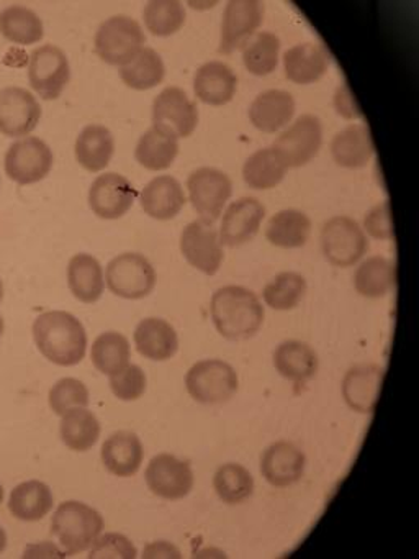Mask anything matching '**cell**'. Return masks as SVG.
<instances>
[{
	"label": "cell",
	"instance_id": "obj_50",
	"mask_svg": "<svg viewBox=\"0 0 419 559\" xmlns=\"http://www.w3.org/2000/svg\"><path fill=\"white\" fill-rule=\"evenodd\" d=\"M7 548V535L3 532L2 526H0V552H3V549Z\"/></svg>",
	"mask_w": 419,
	"mask_h": 559
},
{
	"label": "cell",
	"instance_id": "obj_3",
	"mask_svg": "<svg viewBox=\"0 0 419 559\" xmlns=\"http://www.w3.org/2000/svg\"><path fill=\"white\" fill-rule=\"evenodd\" d=\"M104 530V519L97 510L77 500H68L56 510L51 533L68 555H79L92 548Z\"/></svg>",
	"mask_w": 419,
	"mask_h": 559
},
{
	"label": "cell",
	"instance_id": "obj_29",
	"mask_svg": "<svg viewBox=\"0 0 419 559\" xmlns=\"http://www.w3.org/2000/svg\"><path fill=\"white\" fill-rule=\"evenodd\" d=\"M113 153L115 139L107 127H85L75 140V159L85 171L98 173L107 168Z\"/></svg>",
	"mask_w": 419,
	"mask_h": 559
},
{
	"label": "cell",
	"instance_id": "obj_37",
	"mask_svg": "<svg viewBox=\"0 0 419 559\" xmlns=\"http://www.w3.org/2000/svg\"><path fill=\"white\" fill-rule=\"evenodd\" d=\"M131 348L127 336L117 332L101 333L92 345V365L101 374H118L130 366Z\"/></svg>",
	"mask_w": 419,
	"mask_h": 559
},
{
	"label": "cell",
	"instance_id": "obj_32",
	"mask_svg": "<svg viewBox=\"0 0 419 559\" xmlns=\"http://www.w3.org/2000/svg\"><path fill=\"white\" fill-rule=\"evenodd\" d=\"M311 235V221L303 212L285 209L268 221L265 238L274 247L291 250L307 245Z\"/></svg>",
	"mask_w": 419,
	"mask_h": 559
},
{
	"label": "cell",
	"instance_id": "obj_34",
	"mask_svg": "<svg viewBox=\"0 0 419 559\" xmlns=\"http://www.w3.org/2000/svg\"><path fill=\"white\" fill-rule=\"evenodd\" d=\"M287 169L284 159L274 148H262L246 159L242 178L249 188L267 191L280 185Z\"/></svg>",
	"mask_w": 419,
	"mask_h": 559
},
{
	"label": "cell",
	"instance_id": "obj_38",
	"mask_svg": "<svg viewBox=\"0 0 419 559\" xmlns=\"http://www.w3.org/2000/svg\"><path fill=\"white\" fill-rule=\"evenodd\" d=\"M0 34L16 45H33L43 40L41 19L22 5H12L0 12Z\"/></svg>",
	"mask_w": 419,
	"mask_h": 559
},
{
	"label": "cell",
	"instance_id": "obj_24",
	"mask_svg": "<svg viewBox=\"0 0 419 559\" xmlns=\"http://www.w3.org/2000/svg\"><path fill=\"white\" fill-rule=\"evenodd\" d=\"M134 345L137 353L153 361H167L179 349L176 330L163 319H144L134 330Z\"/></svg>",
	"mask_w": 419,
	"mask_h": 559
},
{
	"label": "cell",
	"instance_id": "obj_5",
	"mask_svg": "<svg viewBox=\"0 0 419 559\" xmlns=\"http://www.w3.org/2000/svg\"><path fill=\"white\" fill-rule=\"evenodd\" d=\"M185 388L193 401L205 405L225 404L238 392L235 368L222 359H203L189 369Z\"/></svg>",
	"mask_w": 419,
	"mask_h": 559
},
{
	"label": "cell",
	"instance_id": "obj_18",
	"mask_svg": "<svg viewBox=\"0 0 419 559\" xmlns=\"http://www.w3.org/2000/svg\"><path fill=\"white\" fill-rule=\"evenodd\" d=\"M265 207L254 198H242L232 202L223 215L219 243L228 248L241 247L258 235Z\"/></svg>",
	"mask_w": 419,
	"mask_h": 559
},
{
	"label": "cell",
	"instance_id": "obj_46",
	"mask_svg": "<svg viewBox=\"0 0 419 559\" xmlns=\"http://www.w3.org/2000/svg\"><path fill=\"white\" fill-rule=\"evenodd\" d=\"M137 551L133 543L127 536L118 533H107L105 536H98L97 542L92 545L88 558H136Z\"/></svg>",
	"mask_w": 419,
	"mask_h": 559
},
{
	"label": "cell",
	"instance_id": "obj_23",
	"mask_svg": "<svg viewBox=\"0 0 419 559\" xmlns=\"http://www.w3.org/2000/svg\"><path fill=\"white\" fill-rule=\"evenodd\" d=\"M100 456L108 473L117 477H131L143 464V444L131 431H117L101 444Z\"/></svg>",
	"mask_w": 419,
	"mask_h": 559
},
{
	"label": "cell",
	"instance_id": "obj_43",
	"mask_svg": "<svg viewBox=\"0 0 419 559\" xmlns=\"http://www.w3.org/2000/svg\"><path fill=\"white\" fill-rule=\"evenodd\" d=\"M307 294V281L298 273H280L264 287V302L271 309L291 310L301 302Z\"/></svg>",
	"mask_w": 419,
	"mask_h": 559
},
{
	"label": "cell",
	"instance_id": "obj_25",
	"mask_svg": "<svg viewBox=\"0 0 419 559\" xmlns=\"http://www.w3.org/2000/svg\"><path fill=\"white\" fill-rule=\"evenodd\" d=\"M295 114V100L285 91L271 90L259 94L249 107V120L264 133H275L287 126Z\"/></svg>",
	"mask_w": 419,
	"mask_h": 559
},
{
	"label": "cell",
	"instance_id": "obj_48",
	"mask_svg": "<svg viewBox=\"0 0 419 559\" xmlns=\"http://www.w3.org/2000/svg\"><path fill=\"white\" fill-rule=\"evenodd\" d=\"M334 106H336L337 114L343 116L344 119H359V117H362L346 84L337 90L336 96H334Z\"/></svg>",
	"mask_w": 419,
	"mask_h": 559
},
{
	"label": "cell",
	"instance_id": "obj_16",
	"mask_svg": "<svg viewBox=\"0 0 419 559\" xmlns=\"http://www.w3.org/2000/svg\"><path fill=\"white\" fill-rule=\"evenodd\" d=\"M147 487L154 496L166 500H180L189 496L193 487V473L190 464L177 460L172 454H157L147 464Z\"/></svg>",
	"mask_w": 419,
	"mask_h": 559
},
{
	"label": "cell",
	"instance_id": "obj_33",
	"mask_svg": "<svg viewBox=\"0 0 419 559\" xmlns=\"http://www.w3.org/2000/svg\"><path fill=\"white\" fill-rule=\"evenodd\" d=\"M396 284V266L383 257L367 258L354 274L357 294L367 299L385 297Z\"/></svg>",
	"mask_w": 419,
	"mask_h": 559
},
{
	"label": "cell",
	"instance_id": "obj_17",
	"mask_svg": "<svg viewBox=\"0 0 419 559\" xmlns=\"http://www.w3.org/2000/svg\"><path fill=\"white\" fill-rule=\"evenodd\" d=\"M136 195V189L124 176L105 173L92 182L88 205L98 218L117 221L133 207Z\"/></svg>",
	"mask_w": 419,
	"mask_h": 559
},
{
	"label": "cell",
	"instance_id": "obj_13",
	"mask_svg": "<svg viewBox=\"0 0 419 559\" xmlns=\"http://www.w3.org/2000/svg\"><path fill=\"white\" fill-rule=\"evenodd\" d=\"M323 143V127L314 116H301L285 130L272 148L282 156L287 168L308 165L320 152Z\"/></svg>",
	"mask_w": 419,
	"mask_h": 559
},
{
	"label": "cell",
	"instance_id": "obj_44",
	"mask_svg": "<svg viewBox=\"0 0 419 559\" xmlns=\"http://www.w3.org/2000/svg\"><path fill=\"white\" fill-rule=\"evenodd\" d=\"M88 402L87 388L79 379H61L49 391V407L59 417L72 408H87Z\"/></svg>",
	"mask_w": 419,
	"mask_h": 559
},
{
	"label": "cell",
	"instance_id": "obj_6",
	"mask_svg": "<svg viewBox=\"0 0 419 559\" xmlns=\"http://www.w3.org/2000/svg\"><path fill=\"white\" fill-rule=\"evenodd\" d=\"M105 283L110 293L121 299H144L156 286V271L143 254H118L108 263Z\"/></svg>",
	"mask_w": 419,
	"mask_h": 559
},
{
	"label": "cell",
	"instance_id": "obj_22",
	"mask_svg": "<svg viewBox=\"0 0 419 559\" xmlns=\"http://www.w3.org/2000/svg\"><path fill=\"white\" fill-rule=\"evenodd\" d=\"M238 90V78L228 64L210 61L196 70L193 78L195 96L208 106H225L231 103Z\"/></svg>",
	"mask_w": 419,
	"mask_h": 559
},
{
	"label": "cell",
	"instance_id": "obj_27",
	"mask_svg": "<svg viewBox=\"0 0 419 559\" xmlns=\"http://www.w3.org/2000/svg\"><path fill=\"white\" fill-rule=\"evenodd\" d=\"M330 57L318 44H301L290 48L284 55L285 76L295 84L316 83L326 74Z\"/></svg>",
	"mask_w": 419,
	"mask_h": 559
},
{
	"label": "cell",
	"instance_id": "obj_39",
	"mask_svg": "<svg viewBox=\"0 0 419 559\" xmlns=\"http://www.w3.org/2000/svg\"><path fill=\"white\" fill-rule=\"evenodd\" d=\"M166 68L163 58L153 48L144 47L131 63L120 68V78L134 91H147L163 83Z\"/></svg>",
	"mask_w": 419,
	"mask_h": 559
},
{
	"label": "cell",
	"instance_id": "obj_11",
	"mask_svg": "<svg viewBox=\"0 0 419 559\" xmlns=\"http://www.w3.org/2000/svg\"><path fill=\"white\" fill-rule=\"evenodd\" d=\"M199 126V110L180 87H166L153 103V127L173 139H189Z\"/></svg>",
	"mask_w": 419,
	"mask_h": 559
},
{
	"label": "cell",
	"instance_id": "obj_28",
	"mask_svg": "<svg viewBox=\"0 0 419 559\" xmlns=\"http://www.w3.org/2000/svg\"><path fill=\"white\" fill-rule=\"evenodd\" d=\"M373 150L375 148H373L372 133L363 123L347 127L331 142V155L340 168H363L369 165Z\"/></svg>",
	"mask_w": 419,
	"mask_h": 559
},
{
	"label": "cell",
	"instance_id": "obj_12",
	"mask_svg": "<svg viewBox=\"0 0 419 559\" xmlns=\"http://www.w3.org/2000/svg\"><path fill=\"white\" fill-rule=\"evenodd\" d=\"M264 12V4L259 0H231L223 14L219 53L242 50L261 27Z\"/></svg>",
	"mask_w": 419,
	"mask_h": 559
},
{
	"label": "cell",
	"instance_id": "obj_42",
	"mask_svg": "<svg viewBox=\"0 0 419 559\" xmlns=\"http://www.w3.org/2000/svg\"><path fill=\"white\" fill-rule=\"evenodd\" d=\"M144 25L156 37H170L185 24V9L177 0H153L144 8Z\"/></svg>",
	"mask_w": 419,
	"mask_h": 559
},
{
	"label": "cell",
	"instance_id": "obj_49",
	"mask_svg": "<svg viewBox=\"0 0 419 559\" xmlns=\"http://www.w3.org/2000/svg\"><path fill=\"white\" fill-rule=\"evenodd\" d=\"M143 558H182L179 549L167 542H154L147 545L143 551Z\"/></svg>",
	"mask_w": 419,
	"mask_h": 559
},
{
	"label": "cell",
	"instance_id": "obj_21",
	"mask_svg": "<svg viewBox=\"0 0 419 559\" xmlns=\"http://www.w3.org/2000/svg\"><path fill=\"white\" fill-rule=\"evenodd\" d=\"M141 209L156 221H170L185 205V192L172 176H157L141 192Z\"/></svg>",
	"mask_w": 419,
	"mask_h": 559
},
{
	"label": "cell",
	"instance_id": "obj_19",
	"mask_svg": "<svg viewBox=\"0 0 419 559\" xmlns=\"http://www.w3.org/2000/svg\"><path fill=\"white\" fill-rule=\"evenodd\" d=\"M385 369L379 365H357L343 379V397L359 414H372L382 391Z\"/></svg>",
	"mask_w": 419,
	"mask_h": 559
},
{
	"label": "cell",
	"instance_id": "obj_14",
	"mask_svg": "<svg viewBox=\"0 0 419 559\" xmlns=\"http://www.w3.org/2000/svg\"><path fill=\"white\" fill-rule=\"evenodd\" d=\"M41 107L23 87L0 91V133L9 139H25L38 127Z\"/></svg>",
	"mask_w": 419,
	"mask_h": 559
},
{
	"label": "cell",
	"instance_id": "obj_35",
	"mask_svg": "<svg viewBox=\"0 0 419 559\" xmlns=\"http://www.w3.org/2000/svg\"><path fill=\"white\" fill-rule=\"evenodd\" d=\"M179 155V142L160 130L151 127L134 150V158L149 171H164L170 168Z\"/></svg>",
	"mask_w": 419,
	"mask_h": 559
},
{
	"label": "cell",
	"instance_id": "obj_1",
	"mask_svg": "<svg viewBox=\"0 0 419 559\" xmlns=\"http://www.w3.org/2000/svg\"><path fill=\"white\" fill-rule=\"evenodd\" d=\"M213 325L223 338L242 342L252 338L264 323V307L252 290L226 286L216 290L210 304Z\"/></svg>",
	"mask_w": 419,
	"mask_h": 559
},
{
	"label": "cell",
	"instance_id": "obj_47",
	"mask_svg": "<svg viewBox=\"0 0 419 559\" xmlns=\"http://www.w3.org/2000/svg\"><path fill=\"white\" fill-rule=\"evenodd\" d=\"M363 228L375 240H393L395 238L388 201L380 202L379 205L370 209L369 214L363 218Z\"/></svg>",
	"mask_w": 419,
	"mask_h": 559
},
{
	"label": "cell",
	"instance_id": "obj_40",
	"mask_svg": "<svg viewBox=\"0 0 419 559\" xmlns=\"http://www.w3.org/2000/svg\"><path fill=\"white\" fill-rule=\"evenodd\" d=\"M213 487L219 499L229 506L244 502L254 492V479L241 464L228 463L218 467L213 477Z\"/></svg>",
	"mask_w": 419,
	"mask_h": 559
},
{
	"label": "cell",
	"instance_id": "obj_53",
	"mask_svg": "<svg viewBox=\"0 0 419 559\" xmlns=\"http://www.w3.org/2000/svg\"><path fill=\"white\" fill-rule=\"evenodd\" d=\"M3 500V487L0 486V503H2Z\"/></svg>",
	"mask_w": 419,
	"mask_h": 559
},
{
	"label": "cell",
	"instance_id": "obj_26",
	"mask_svg": "<svg viewBox=\"0 0 419 559\" xmlns=\"http://www.w3.org/2000/svg\"><path fill=\"white\" fill-rule=\"evenodd\" d=\"M274 366L282 378L295 384H304L316 376L320 359L307 343L288 340L275 349Z\"/></svg>",
	"mask_w": 419,
	"mask_h": 559
},
{
	"label": "cell",
	"instance_id": "obj_20",
	"mask_svg": "<svg viewBox=\"0 0 419 559\" xmlns=\"http://www.w3.org/2000/svg\"><path fill=\"white\" fill-rule=\"evenodd\" d=\"M307 457L288 441L271 444L262 454L261 474L271 486L288 487L303 477Z\"/></svg>",
	"mask_w": 419,
	"mask_h": 559
},
{
	"label": "cell",
	"instance_id": "obj_36",
	"mask_svg": "<svg viewBox=\"0 0 419 559\" xmlns=\"http://www.w3.org/2000/svg\"><path fill=\"white\" fill-rule=\"evenodd\" d=\"M61 440L69 450H91L100 438V424L87 408H72L61 417Z\"/></svg>",
	"mask_w": 419,
	"mask_h": 559
},
{
	"label": "cell",
	"instance_id": "obj_30",
	"mask_svg": "<svg viewBox=\"0 0 419 559\" xmlns=\"http://www.w3.org/2000/svg\"><path fill=\"white\" fill-rule=\"evenodd\" d=\"M68 286L72 296L81 302H97L105 289L100 263L91 254L81 253L72 257L68 266Z\"/></svg>",
	"mask_w": 419,
	"mask_h": 559
},
{
	"label": "cell",
	"instance_id": "obj_41",
	"mask_svg": "<svg viewBox=\"0 0 419 559\" xmlns=\"http://www.w3.org/2000/svg\"><path fill=\"white\" fill-rule=\"evenodd\" d=\"M280 40L274 34L261 32L242 48V63L254 76H268L277 70Z\"/></svg>",
	"mask_w": 419,
	"mask_h": 559
},
{
	"label": "cell",
	"instance_id": "obj_8",
	"mask_svg": "<svg viewBox=\"0 0 419 559\" xmlns=\"http://www.w3.org/2000/svg\"><path fill=\"white\" fill-rule=\"evenodd\" d=\"M55 156L51 148L36 136L16 140L5 153L7 176L20 186L43 181L51 171Z\"/></svg>",
	"mask_w": 419,
	"mask_h": 559
},
{
	"label": "cell",
	"instance_id": "obj_10",
	"mask_svg": "<svg viewBox=\"0 0 419 559\" xmlns=\"http://www.w3.org/2000/svg\"><path fill=\"white\" fill-rule=\"evenodd\" d=\"M190 202L200 221L212 224L223 214L226 202L231 198V179L215 168H200L187 179Z\"/></svg>",
	"mask_w": 419,
	"mask_h": 559
},
{
	"label": "cell",
	"instance_id": "obj_15",
	"mask_svg": "<svg viewBox=\"0 0 419 559\" xmlns=\"http://www.w3.org/2000/svg\"><path fill=\"white\" fill-rule=\"evenodd\" d=\"M180 251L190 266L202 271L206 276H215L225 258L218 234L212 224L203 221L192 222L183 228Z\"/></svg>",
	"mask_w": 419,
	"mask_h": 559
},
{
	"label": "cell",
	"instance_id": "obj_9",
	"mask_svg": "<svg viewBox=\"0 0 419 559\" xmlns=\"http://www.w3.org/2000/svg\"><path fill=\"white\" fill-rule=\"evenodd\" d=\"M71 80V67L61 48L43 45L29 55L28 81L45 100H56Z\"/></svg>",
	"mask_w": 419,
	"mask_h": 559
},
{
	"label": "cell",
	"instance_id": "obj_4",
	"mask_svg": "<svg viewBox=\"0 0 419 559\" xmlns=\"http://www.w3.org/2000/svg\"><path fill=\"white\" fill-rule=\"evenodd\" d=\"M146 44L143 28L127 15L108 19L95 34V53L110 67L131 63Z\"/></svg>",
	"mask_w": 419,
	"mask_h": 559
},
{
	"label": "cell",
	"instance_id": "obj_2",
	"mask_svg": "<svg viewBox=\"0 0 419 559\" xmlns=\"http://www.w3.org/2000/svg\"><path fill=\"white\" fill-rule=\"evenodd\" d=\"M33 338L39 353L58 366H75L84 359L87 333L72 313L52 310L33 323Z\"/></svg>",
	"mask_w": 419,
	"mask_h": 559
},
{
	"label": "cell",
	"instance_id": "obj_52",
	"mask_svg": "<svg viewBox=\"0 0 419 559\" xmlns=\"http://www.w3.org/2000/svg\"><path fill=\"white\" fill-rule=\"evenodd\" d=\"M3 299V283L0 281V302H2Z\"/></svg>",
	"mask_w": 419,
	"mask_h": 559
},
{
	"label": "cell",
	"instance_id": "obj_51",
	"mask_svg": "<svg viewBox=\"0 0 419 559\" xmlns=\"http://www.w3.org/2000/svg\"><path fill=\"white\" fill-rule=\"evenodd\" d=\"M3 330H5V323H3L2 316H0V338H2Z\"/></svg>",
	"mask_w": 419,
	"mask_h": 559
},
{
	"label": "cell",
	"instance_id": "obj_45",
	"mask_svg": "<svg viewBox=\"0 0 419 559\" xmlns=\"http://www.w3.org/2000/svg\"><path fill=\"white\" fill-rule=\"evenodd\" d=\"M146 374L136 365H130L118 374L110 376L111 392L123 402L137 401L146 392Z\"/></svg>",
	"mask_w": 419,
	"mask_h": 559
},
{
	"label": "cell",
	"instance_id": "obj_31",
	"mask_svg": "<svg viewBox=\"0 0 419 559\" xmlns=\"http://www.w3.org/2000/svg\"><path fill=\"white\" fill-rule=\"evenodd\" d=\"M55 497L51 489L39 480L19 484L10 493L9 510L16 520L38 522L51 512Z\"/></svg>",
	"mask_w": 419,
	"mask_h": 559
},
{
	"label": "cell",
	"instance_id": "obj_7",
	"mask_svg": "<svg viewBox=\"0 0 419 559\" xmlns=\"http://www.w3.org/2000/svg\"><path fill=\"white\" fill-rule=\"evenodd\" d=\"M321 250L333 266L350 267L369 251V240L356 221L339 215L323 225Z\"/></svg>",
	"mask_w": 419,
	"mask_h": 559
}]
</instances>
